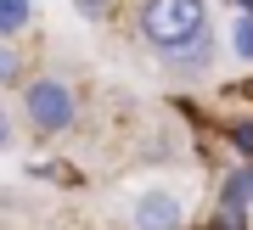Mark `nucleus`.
<instances>
[{"label": "nucleus", "instance_id": "423d86ee", "mask_svg": "<svg viewBox=\"0 0 253 230\" xmlns=\"http://www.w3.org/2000/svg\"><path fill=\"white\" fill-rule=\"evenodd\" d=\"M231 51L242 56V62H253V17H242V23H236V34H231Z\"/></svg>", "mask_w": 253, "mask_h": 230}, {"label": "nucleus", "instance_id": "f03ea898", "mask_svg": "<svg viewBox=\"0 0 253 230\" xmlns=\"http://www.w3.org/2000/svg\"><path fill=\"white\" fill-rule=\"evenodd\" d=\"M23 107L34 118V129H45V135H62L73 124V90L62 79H34L23 90Z\"/></svg>", "mask_w": 253, "mask_h": 230}, {"label": "nucleus", "instance_id": "0eeeda50", "mask_svg": "<svg viewBox=\"0 0 253 230\" xmlns=\"http://www.w3.org/2000/svg\"><path fill=\"white\" fill-rule=\"evenodd\" d=\"M231 135H236V146H242V152H253V118H248V124H236Z\"/></svg>", "mask_w": 253, "mask_h": 230}, {"label": "nucleus", "instance_id": "20e7f679", "mask_svg": "<svg viewBox=\"0 0 253 230\" xmlns=\"http://www.w3.org/2000/svg\"><path fill=\"white\" fill-rule=\"evenodd\" d=\"M248 202H253V168H236V174H231V186H225V213L248 208Z\"/></svg>", "mask_w": 253, "mask_h": 230}, {"label": "nucleus", "instance_id": "39448f33", "mask_svg": "<svg viewBox=\"0 0 253 230\" xmlns=\"http://www.w3.org/2000/svg\"><path fill=\"white\" fill-rule=\"evenodd\" d=\"M28 11H34L28 0H0V39H6V34H17V28L28 23Z\"/></svg>", "mask_w": 253, "mask_h": 230}, {"label": "nucleus", "instance_id": "1a4fd4ad", "mask_svg": "<svg viewBox=\"0 0 253 230\" xmlns=\"http://www.w3.org/2000/svg\"><path fill=\"white\" fill-rule=\"evenodd\" d=\"M11 146V118H6V107H0V152Z\"/></svg>", "mask_w": 253, "mask_h": 230}, {"label": "nucleus", "instance_id": "7ed1b4c3", "mask_svg": "<svg viewBox=\"0 0 253 230\" xmlns=\"http://www.w3.org/2000/svg\"><path fill=\"white\" fill-rule=\"evenodd\" d=\"M135 230H180V202L169 191H141L135 196Z\"/></svg>", "mask_w": 253, "mask_h": 230}, {"label": "nucleus", "instance_id": "9d476101", "mask_svg": "<svg viewBox=\"0 0 253 230\" xmlns=\"http://www.w3.org/2000/svg\"><path fill=\"white\" fill-rule=\"evenodd\" d=\"M11 68H17V62H11V51H0V79H11Z\"/></svg>", "mask_w": 253, "mask_h": 230}, {"label": "nucleus", "instance_id": "6e6552de", "mask_svg": "<svg viewBox=\"0 0 253 230\" xmlns=\"http://www.w3.org/2000/svg\"><path fill=\"white\" fill-rule=\"evenodd\" d=\"M73 6H79V11H84V17H101V11H107V6H113V0H73Z\"/></svg>", "mask_w": 253, "mask_h": 230}, {"label": "nucleus", "instance_id": "f257e3e1", "mask_svg": "<svg viewBox=\"0 0 253 230\" xmlns=\"http://www.w3.org/2000/svg\"><path fill=\"white\" fill-rule=\"evenodd\" d=\"M203 34H208V6L203 0H146L141 6V39H152L169 56L186 51Z\"/></svg>", "mask_w": 253, "mask_h": 230}]
</instances>
